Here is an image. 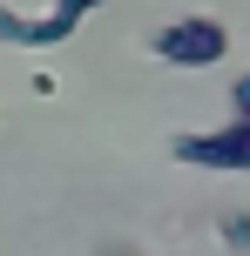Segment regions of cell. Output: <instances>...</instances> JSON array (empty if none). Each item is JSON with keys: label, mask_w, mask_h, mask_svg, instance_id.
I'll use <instances>...</instances> for the list:
<instances>
[{"label": "cell", "mask_w": 250, "mask_h": 256, "mask_svg": "<svg viewBox=\"0 0 250 256\" xmlns=\"http://www.w3.org/2000/svg\"><path fill=\"white\" fill-rule=\"evenodd\" d=\"M169 155H176L183 168L250 176V74L230 81V122H223V128H183V135H169Z\"/></svg>", "instance_id": "obj_1"}, {"label": "cell", "mask_w": 250, "mask_h": 256, "mask_svg": "<svg viewBox=\"0 0 250 256\" xmlns=\"http://www.w3.org/2000/svg\"><path fill=\"white\" fill-rule=\"evenodd\" d=\"M149 54L162 68H216L230 54V27L216 14H176V20H162L149 34Z\"/></svg>", "instance_id": "obj_2"}, {"label": "cell", "mask_w": 250, "mask_h": 256, "mask_svg": "<svg viewBox=\"0 0 250 256\" xmlns=\"http://www.w3.org/2000/svg\"><path fill=\"white\" fill-rule=\"evenodd\" d=\"M75 27L81 20H68V14H14V7H0V48H68L75 40Z\"/></svg>", "instance_id": "obj_3"}, {"label": "cell", "mask_w": 250, "mask_h": 256, "mask_svg": "<svg viewBox=\"0 0 250 256\" xmlns=\"http://www.w3.org/2000/svg\"><path fill=\"white\" fill-rule=\"evenodd\" d=\"M216 243L237 250V256H250V216H243V209H230V216L216 222Z\"/></svg>", "instance_id": "obj_4"}, {"label": "cell", "mask_w": 250, "mask_h": 256, "mask_svg": "<svg viewBox=\"0 0 250 256\" xmlns=\"http://www.w3.org/2000/svg\"><path fill=\"white\" fill-rule=\"evenodd\" d=\"M95 7H108V0H54V14H68V20H88Z\"/></svg>", "instance_id": "obj_5"}]
</instances>
